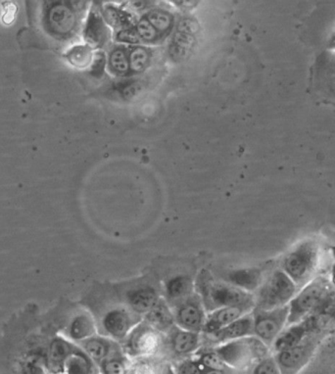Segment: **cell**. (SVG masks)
<instances>
[{
    "label": "cell",
    "mask_w": 335,
    "mask_h": 374,
    "mask_svg": "<svg viewBox=\"0 0 335 374\" xmlns=\"http://www.w3.org/2000/svg\"><path fill=\"white\" fill-rule=\"evenodd\" d=\"M289 313V305L271 311L254 309L252 311L253 336L271 349L279 334L286 328Z\"/></svg>",
    "instance_id": "9c48e42d"
},
{
    "label": "cell",
    "mask_w": 335,
    "mask_h": 374,
    "mask_svg": "<svg viewBox=\"0 0 335 374\" xmlns=\"http://www.w3.org/2000/svg\"><path fill=\"white\" fill-rule=\"evenodd\" d=\"M227 368L245 370L269 356L270 348L255 336L221 344L213 348Z\"/></svg>",
    "instance_id": "277c9868"
},
{
    "label": "cell",
    "mask_w": 335,
    "mask_h": 374,
    "mask_svg": "<svg viewBox=\"0 0 335 374\" xmlns=\"http://www.w3.org/2000/svg\"><path fill=\"white\" fill-rule=\"evenodd\" d=\"M161 297L153 284L137 283L127 288L120 298L129 310L144 318L158 303Z\"/></svg>",
    "instance_id": "8fae6325"
},
{
    "label": "cell",
    "mask_w": 335,
    "mask_h": 374,
    "mask_svg": "<svg viewBox=\"0 0 335 374\" xmlns=\"http://www.w3.org/2000/svg\"><path fill=\"white\" fill-rule=\"evenodd\" d=\"M137 34L139 37L146 41H153L158 36V32L149 23L148 20H141L137 25Z\"/></svg>",
    "instance_id": "e575fe53"
},
{
    "label": "cell",
    "mask_w": 335,
    "mask_h": 374,
    "mask_svg": "<svg viewBox=\"0 0 335 374\" xmlns=\"http://www.w3.org/2000/svg\"><path fill=\"white\" fill-rule=\"evenodd\" d=\"M200 374H227L226 370H211V368H204V366H200Z\"/></svg>",
    "instance_id": "b9f144b4"
},
{
    "label": "cell",
    "mask_w": 335,
    "mask_h": 374,
    "mask_svg": "<svg viewBox=\"0 0 335 374\" xmlns=\"http://www.w3.org/2000/svg\"><path fill=\"white\" fill-rule=\"evenodd\" d=\"M137 86H139L137 82H129V84H127L126 86H124V89H122V96L126 97V98H129V97L134 96V94H137Z\"/></svg>",
    "instance_id": "ab89813d"
},
{
    "label": "cell",
    "mask_w": 335,
    "mask_h": 374,
    "mask_svg": "<svg viewBox=\"0 0 335 374\" xmlns=\"http://www.w3.org/2000/svg\"><path fill=\"white\" fill-rule=\"evenodd\" d=\"M172 311L175 324L177 328L192 333H202L207 314L198 294L194 293Z\"/></svg>",
    "instance_id": "7c38bea8"
},
{
    "label": "cell",
    "mask_w": 335,
    "mask_h": 374,
    "mask_svg": "<svg viewBox=\"0 0 335 374\" xmlns=\"http://www.w3.org/2000/svg\"><path fill=\"white\" fill-rule=\"evenodd\" d=\"M253 336V316L252 313L242 316L234 323L229 324L226 328L220 329L216 333L203 335L202 340L216 347L221 344L236 340V339Z\"/></svg>",
    "instance_id": "9a60e30c"
},
{
    "label": "cell",
    "mask_w": 335,
    "mask_h": 374,
    "mask_svg": "<svg viewBox=\"0 0 335 374\" xmlns=\"http://www.w3.org/2000/svg\"><path fill=\"white\" fill-rule=\"evenodd\" d=\"M154 368L155 366H150L147 363H139L131 368L129 366L126 374H156Z\"/></svg>",
    "instance_id": "8d00e7d4"
},
{
    "label": "cell",
    "mask_w": 335,
    "mask_h": 374,
    "mask_svg": "<svg viewBox=\"0 0 335 374\" xmlns=\"http://www.w3.org/2000/svg\"><path fill=\"white\" fill-rule=\"evenodd\" d=\"M164 335L142 320L121 343L122 352L132 358L153 356L164 345Z\"/></svg>",
    "instance_id": "ba28073f"
},
{
    "label": "cell",
    "mask_w": 335,
    "mask_h": 374,
    "mask_svg": "<svg viewBox=\"0 0 335 374\" xmlns=\"http://www.w3.org/2000/svg\"><path fill=\"white\" fill-rule=\"evenodd\" d=\"M84 353L91 359L97 366L109 356L122 352V346L116 341L108 337L96 334L91 337L82 341Z\"/></svg>",
    "instance_id": "d6986e66"
},
{
    "label": "cell",
    "mask_w": 335,
    "mask_h": 374,
    "mask_svg": "<svg viewBox=\"0 0 335 374\" xmlns=\"http://www.w3.org/2000/svg\"><path fill=\"white\" fill-rule=\"evenodd\" d=\"M148 60L149 54L146 49L137 47L129 55V66L132 67V71L141 72L148 64Z\"/></svg>",
    "instance_id": "1f68e13d"
},
{
    "label": "cell",
    "mask_w": 335,
    "mask_h": 374,
    "mask_svg": "<svg viewBox=\"0 0 335 374\" xmlns=\"http://www.w3.org/2000/svg\"><path fill=\"white\" fill-rule=\"evenodd\" d=\"M144 321L163 334H167L176 325L174 311L168 305L163 297H161L158 303L144 316Z\"/></svg>",
    "instance_id": "44dd1931"
},
{
    "label": "cell",
    "mask_w": 335,
    "mask_h": 374,
    "mask_svg": "<svg viewBox=\"0 0 335 374\" xmlns=\"http://www.w3.org/2000/svg\"><path fill=\"white\" fill-rule=\"evenodd\" d=\"M265 276L263 269L258 266H249L231 269L222 274L221 280L231 284L234 288L241 289L245 292L256 293L261 284L263 283Z\"/></svg>",
    "instance_id": "2e32d148"
},
{
    "label": "cell",
    "mask_w": 335,
    "mask_h": 374,
    "mask_svg": "<svg viewBox=\"0 0 335 374\" xmlns=\"http://www.w3.org/2000/svg\"><path fill=\"white\" fill-rule=\"evenodd\" d=\"M196 30V22L191 19L182 20L179 23V31L174 37L170 47V54L174 60H182L191 52L194 42V34Z\"/></svg>",
    "instance_id": "ffe728a7"
},
{
    "label": "cell",
    "mask_w": 335,
    "mask_h": 374,
    "mask_svg": "<svg viewBox=\"0 0 335 374\" xmlns=\"http://www.w3.org/2000/svg\"><path fill=\"white\" fill-rule=\"evenodd\" d=\"M177 374H200V365L197 361L187 360L181 363Z\"/></svg>",
    "instance_id": "d590c367"
},
{
    "label": "cell",
    "mask_w": 335,
    "mask_h": 374,
    "mask_svg": "<svg viewBox=\"0 0 335 374\" xmlns=\"http://www.w3.org/2000/svg\"><path fill=\"white\" fill-rule=\"evenodd\" d=\"M149 23L153 26L157 32H165L172 26V17L167 12L155 10L148 17Z\"/></svg>",
    "instance_id": "4dcf8cb0"
},
{
    "label": "cell",
    "mask_w": 335,
    "mask_h": 374,
    "mask_svg": "<svg viewBox=\"0 0 335 374\" xmlns=\"http://www.w3.org/2000/svg\"><path fill=\"white\" fill-rule=\"evenodd\" d=\"M139 37L137 32H134L131 30H124L118 34L119 41L129 42V44H136L139 41Z\"/></svg>",
    "instance_id": "f35d334b"
},
{
    "label": "cell",
    "mask_w": 335,
    "mask_h": 374,
    "mask_svg": "<svg viewBox=\"0 0 335 374\" xmlns=\"http://www.w3.org/2000/svg\"><path fill=\"white\" fill-rule=\"evenodd\" d=\"M108 37L106 27L101 18L96 14H91L89 21H87L86 30H84V37L89 44L94 46H103Z\"/></svg>",
    "instance_id": "d4e9b609"
},
{
    "label": "cell",
    "mask_w": 335,
    "mask_h": 374,
    "mask_svg": "<svg viewBox=\"0 0 335 374\" xmlns=\"http://www.w3.org/2000/svg\"><path fill=\"white\" fill-rule=\"evenodd\" d=\"M168 346L175 356H191L199 350L202 343L201 333L184 330L175 325L167 333Z\"/></svg>",
    "instance_id": "ac0fdd59"
},
{
    "label": "cell",
    "mask_w": 335,
    "mask_h": 374,
    "mask_svg": "<svg viewBox=\"0 0 335 374\" xmlns=\"http://www.w3.org/2000/svg\"><path fill=\"white\" fill-rule=\"evenodd\" d=\"M76 25L74 12L69 7L57 6L50 9L47 27H49V32L52 34H70L74 30Z\"/></svg>",
    "instance_id": "7402d4cb"
},
{
    "label": "cell",
    "mask_w": 335,
    "mask_h": 374,
    "mask_svg": "<svg viewBox=\"0 0 335 374\" xmlns=\"http://www.w3.org/2000/svg\"><path fill=\"white\" fill-rule=\"evenodd\" d=\"M197 294L201 299L207 315L217 309L234 305H250L255 307L254 294L245 292L225 283L217 280L209 271H203L199 274L198 281L195 284Z\"/></svg>",
    "instance_id": "7a4b0ae2"
},
{
    "label": "cell",
    "mask_w": 335,
    "mask_h": 374,
    "mask_svg": "<svg viewBox=\"0 0 335 374\" xmlns=\"http://www.w3.org/2000/svg\"><path fill=\"white\" fill-rule=\"evenodd\" d=\"M326 51H335V27L327 39Z\"/></svg>",
    "instance_id": "60d3db41"
},
{
    "label": "cell",
    "mask_w": 335,
    "mask_h": 374,
    "mask_svg": "<svg viewBox=\"0 0 335 374\" xmlns=\"http://www.w3.org/2000/svg\"><path fill=\"white\" fill-rule=\"evenodd\" d=\"M195 284L189 274L177 273L170 276L163 283V298L172 310L194 295Z\"/></svg>",
    "instance_id": "5bb4252c"
},
{
    "label": "cell",
    "mask_w": 335,
    "mask_h": 374,
    "mask_svg": "<svg viewBox=\"0 0 335 374\" xmlns=\"http://www.w3.org/2000/svg\"><path fill=\"white\" fill-rule=\"evenodd\" d=\"M144 320L124 304H109L100 313L97 333L121 344L132 329Z\"/></svg>",
    "instance_id": "8992f818"
},
{
    "label": "cell",
    "mask_w": 335,
    "mask_h": 374,
    "mask_svg": "<svg viewBox=\"0 0 335 374\" xmlns=\"http://www.w3.org/2000/svg\"><path fill=\"white\" fill-rule=\"evenodd\" d=\"M72 347L64 340H56L50 349V363L55 370H60L64 366L65 361L72 353Z\"/></svg>",
    "instance_id": "4316f807"
},
{
    "label": "cell",
    "mask_w": 335,
    "mask_h": 374,
    "mask_svg": "<svg viewBox=\"0 0 335 374\" xmlns=\"http://www.w3.org/2000/svg\"><path fill=\"white\" fill-rule=\"evenodd\" d=\"M324 333L315 331L294 347L274 353V358L281 374H298L308 365L319 348Z\"/></svg>",
    "instance_id": "52a82bcc"
},
{
    "label": "cell",
    "mask_w": 335,
    "mask_h": 374,
    "mask_svg": "<svg viewBox=\"0 0 335 374\" xmlns=\"http://www.w3.org/2000/svg\"><path fill=\"white\" fill-rule=\"evenodd\" d=\"M67 58L74 66L79 67V68L86 67L91 62V49L82 46L72 47L67 53Z\"/></svg>",
    "instance_id": "83f0119b"
},
{
    "label": "cell",
    "mask_w": 335,
    "mask_h": 374,
    "mask_svg": "<svg viewBox=\"0 0 335 374\" xmlns=\"http://www.w3.org/2000/svg\"><path fill=\"white\" fill-rule=\"evenodd\" d=\"M321 255V242L317 238H305L287 252L279 269L291 278L299 290L317 276Z\"/></svg>",
    "instance_id": "6da1fadb"
},
{
    "label": "cell",
    "mask_w": 335,
    "mask_h": 374,
    "mask_svg": "<svg viewBox=\"0 0 335 374\" xmlns=\"http://www.w3.org/2000/svg\"><path fill=\"white\" fill-rule=\"evenodd\" d=\"M199 365L211 370H226L227 366L220 358L219 355L212 349L211 351L202 352L198 356Z\"/></svg>",
    "instance_id": "f546056e"
},
{
    "label": "cell",
    "mask_w": 335,
    "mask_h": 374,
    "mask_svg": "<svg viewBox=\"0 0 335 374\" xmlns=\"http://www.w3.org/2000/svg\"><path fill=\"white\" fill-rule=\"evenodd\" d=\"M104 16L106 21L115 27H124L125 25L129 23L126 14L122 13L118 9L113 8V7H108V8L105 9Z\"/></svg>",
    "instance_id": "836d02e7"
},
{
    "label": "cell",
    "mask_w": 335,
    "mask_h": 374,
    "mask_svg": "<svg viewBox=\"0 0 335 374\" xmlns=\"http://www.w3.org/2000/svg\"><path fill=\"white\" fill-rule=\"evenodd\" d=\"M97 324L94 316L87 311H82L72 318L69 326L70 337L76 341H84L96 335Z\"/></svg>",
    "instance_id": "603a6c76"
},
{
    "label": "cell",
    "mask_w": 335,
    "mask_h": 374,
    "mask_svg": "<svg viewBox=\"0 0 335 374\" xmlns=\"http://www.w3.org/2000/svg\"><path fill=\"white\" fill-rule=\"evenodd\" d=\"M124 354V352H120L100 363V374H126L129 370V363Z\"/></svg>",
    "instance_id": "484cf974"
},
{
    "label": "cell",
    "mask_w": 335,
    "mask_h": 374,
    "mask_svg": "<svg viewBox=\"0 0 335 374\" xmlns=\"http://www.w3.org/2000/svg\"><path fill=\"white\" fill-rule=\"evenodd\" d=\"M105 66V56L103 53L99 52L96 53V58H94V64H92V74L99 77L103 73V69Z\"/></svg>",
    "instance_id": "74e56055"
},
{
    "label": "cell",
    "mask_w": 335,
    "mask_h": 374,
    "mask_svg": "<svg viewBox=\"0 0 335 374\" xmlns=\"http://www.w3.org/2000/svg\"><path fill=\"white\" fill-rule=\"evenodd\" d=\"M110 65H111L112 71L118 75L127 74L129 71V56L124 49H116L112 52L110 56Z\"/></svg>",
    "instance_id": "f1b7e54d"
},
{
    "label": "cell",
    "mask_w": 335,
    "mask_h": 374,
    "mask_svg": "<svg viewBox=\"0 0 335 374\" xmlns=\"http://www.w3.org/2000/svg\"><path fill=\"white\" fill-rule=\"evenodd\" d=\"M254 309V306L250 305H234L217 309L207 315L202 333L203 335H209L216 333L242 316L252 313Z\"/></svg>",
    "instance_id": "e0dca14e"
},
{
    "label": "cell",
    "mask_w": 335,
    "mask_h": 374,
    "mask_svg": "<svg viewBox=\"0 0 335 374\" xmlns=\"http://www.w3.org/2000/svg\"><path fill=\"white\" fill-rule=\"evenodd\" d=\"M251 374H281V373L274 356L269 355L254 366Z\"/></svg>",
    "instance_id": "d6a6232c"
},
{
    "label": "cell",
    "mask_w": 335,
    "mask_h": 374,
    "mask_svg": "<svg viewBox=\"0 0 335 374\" xmlns=\"http://www.w3.org/2000/svg\"><path fill=\"white\" fill-rule=\"evenodd\" d=\"M67 374H99V368L84 352H72L64 363Z\"/></svg>",
    "instance_id": "cb8c5ba5"
},
{
    "label": "cell",
    "mask_w": 335,
    "mask_h": 374,
    "mask_svg": "<svg viewBox=\"0 0 335 374\" xmlns=\"http://www.w3.org/2000/svg\"><path fill=\"white\" fill-rule=\"evenodd\" d=\"M297 291V286L282 269H274L254 294L255 309L271 311L287 306Z\"/></svg>",
    "instance_id": "5b68a950"
},
{
    "label": "cell",
    "mask_w": 335,
    "mask_h": 374,
    "mask_svg": "<svg viewBox=\"0 0 335 374\" xmlns=\"http://www.w3.org/2000/svg\"><path fill=\"white\" fill-rule=\"evenodd\" d=\"M332 251H334V253H335V245L334 247H332Z\"/></svg>",
    "instance_id": "7bdbcfd3"
},
{
    "label": "cell",
    "mask_w": 335,
    "mask_h": 374,
    "mask_svg": "<svg viewBox=\"0 0 335 374\" xmlns=\"http://www.w3.org/2000/svg\"><path fill=\"white\" fill-rule=\"evenodd\" d=\"M317 318L312 315L299 323L287 325L272 344V349L274 354L287 350L301 343L307 336L317 331Z\"/></svg>",
    "instance_id": "4fadbf2b"
},
{
    "label": "cell",
    "mask_w": 335,
    "mask_h": 374,
    "mask_svg": "<svg viewBox=\"0 0 335 374\" xmlns=\"http://www.w3.org/2000/svg\"><path fill=\"white\" fill-rule=\"evenodd\" d=\"M312 91L324 101L335 104V51H324L311 67Z\"/></svg>",
    "instance_id": "30bf717a"
},
{
    "label": "cell",
    "mask_w": 335,
    "mask_h": 374,
    "mask_svg": "<svg viewBox=\"0 0 335 374\" xmlns=\"http://www.w3.org/2000/svg\"><path fill=\"white\" fill-rule=\"evenodd\" d=\"M331 283L324 276H316L300 288L289 304L287 325L299 323L326 306L331 297Z\"/></svg>",
    "instance_id": "3957f363"
}]
</instances>
